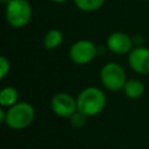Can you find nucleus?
Instances as JSON below:
<instances>
[{
  "instance_id": "nucleus-1",
  "label": "nucleus",
  "mask_w": 149,
  "mask_h": 149,
  "mask_svg": "<svg viewBox=\"0 0 149 149\" xmlns=\"http://www.w3.org/2000/svg\"><path fill=\"white\" fill-rule=\"evenodd\" d=\"M78 111L87 118L95 116L101 113L106 106V95L102 90L95 86H88L80 91L77 95Z\"/></svg>"
},
{
  "instance_id": "nucleus-2",
  "label": "nucleus",
  "mask_w": 149,
  "mask_h": 149,
  "mask_svg": "<svg viewBox=\"0 0 149 149\" xmlns=\"http://www.w3.org/2000/svg\"><path fill=\"white\" fill-rule=\"evenodd\" d=\"M35 119L34 107L26 101H19L6 109L5 125L13 130H22L31 125Z\"/></svg>"
},
{
  "instance_id": "nucleus-3",
  "label": "nucleus",
  "mask_w": 149,
  "mask_h": 149,
  "mask_svg": "<svg viewBox=\"0 0 149 149\" xmlns=\"http://www.w3.org/2000/svg\"><path fill=\"white\" fill-rule=\"evenodd\" d=\"M33 16V8L27 0H12L6 5L5 17L7 23L13 28L26 27Z\"/></svg>"
},
{
  "instance_id": "nucleus-4",
  "label": "nucleus",
  "mask_w": 149,
  "mask_h": 149,
  "mask_svg": "<svg viewBox=\"0 0 149 149\" xmlns=\"http://www.w3.org/2000/svg\"><path fill=\"white\" fill-rule=\"evenodd\" d=\"M100 81L102 86L111 92H119L123 90L127 81L125 69L118 63H106L100 70Z\"/></svg>"
},
{
  "instance_id": "nucleus-5",
  "label": "nucleus",
  "mask_w": 149,
  "mask_h": 149,
  "mask_svg": "<svg viewBox=\"0 0 149 149\" xmlns=\"http://www.w3.org/2000/svg\"><path fill=\"white\" fill-rule=\"evenodd\" d=\"M98 55V47L90 40H78L69 49V58L77 65L91 63Z\"/></svg>"
},
{
  "instance_id": "nucleus-6",
  "label": "nucleus",
  "mask_w": 149,
  "mask_h": 149,
  "mask_svg": "<svg viewBox=\"0 0 149 149\" xmlns=\"http://www.w3.org/2000/svg\"><path fill=\"white\" fill-rule=\"evenodd\" d=\"M51 111L59 118L70 119L77 111V99L65 92L56 93L50 101Z\"/></svg>"
},
{
  "instance_id": "nucleus-7",
  "label": "nucleus",
  "mask_w": 149,
  "mask_h": 149,
  "mask_svg": "<svg viewBox=\"0 0 149 149\" xmlns=\"http://www.w3.org/2000/svg\"><path fill=\"white\" fill-rule=\"evenodd\" d=\"M107 49L114 55H128L133 49V37L123 31H113L106 41Z\"/></svg>"
},
{
  "instance_id": "nucleus-8",
  "label": "nucleus",
  "mask_w": 149,
  "mask_h": 149,
  "mask_svg": "<svg viewBox=\"0 0 149 149\" xmlns=\"http://www.w3.org/2000/svg\"><path fill=\"white\" fill-rule=\"evenodd\" d=\"M128 64L130 69L139 74L149 73V49L146 47H135L128 54Z\"/></svg>"
},
{
  "instance_id": "nucleus-9",
  "label": "nucleus",
  "mask_w": 149,
  "mask_h": 149,
  "mask_svg": "<svg viewBox=\"0 0 149 149\" xmlns=\"http://www.w3.org/2000/svg\"><path fill=\"white\" fill-rule=\"evenodd\" d=\"M144 90H146V87L141 80L130 78V79H127L122 91L128 99L136 100V99H140L144 94Z\"/></svg>"
},
{
  "instance_id": "nucleus-10",
  "label": "nucleus",
  "mask_w": 149,
  "mask_h": 149,
  "mask_svg": "<svg viewBox=\"0 0 149 149\" xmlns=\"http://www.w3.org/2000/svg\"><path fill=\"white\" fill-rule=\"evenodd\" d=\"M64 36L59 29H50L43 37V47L48 50H54L63 43Z\"/></svg>"
},
{
  "instance_id": "nucleus-11",
  "label": "nucleus",
  "mask_w": 149,
  "mask_h": 149,
  "mask_svg": "<svg viewBox=\"0 0 149 149\" xmlns=\"http://www.w3.org/2000/svg\"><path fill=\"white\" fill-rule=\"evenodd\" d=\"M19 102V91L14 86H5L0 91V105L8 108Z\"/></svg>"
},
{
  "instance_id": "nucleus-12",
  "label": "nucleus",
  "mask_w": 149,
  "mask_h": 149,
  "mask_svg": "<svg viewBox=\"0 0 149 149\" xmlns=\"http://www.w3.org/2000/svg\"><path fill=\"white\" fill-rule=\"evenodd\" d=\"M73 2L83 12H95L104 6L105 0H73Z\"/></svg>"
},
{
  "instance_id": "nucleus-13",
  "label": "nucleus",
  "mask_w": 149,
  "mask_h": 149,
  "mask_svg": "<svg viewBox=\"0 0 149 149\" xmlns=\"http://www.w3.org/2000/svg\"><path fill=\"white\" fill-rule=\"evenodd\" d=\"M86 119H87V116H86L85 114H83L81 112L77 111V112L70 118V123H71V126H72L73 128H81V127L85 126Z\"/></svg>"
},
{
  "instance_id": "nucleus-14",
  "label": "nucleus",
  "mask_w": 149,
  "mask_h": 149,
  "mask_svg": "<svg viewBox=\"0 0 149 149\" xmlns=\"http://www.w3.org/2000/svg\"><path fill=\"white\" fill-rule=\"evenodd\" d=\"M10 71V63L7 57L1 56L0 57V78L3 79Z\"/></svg>"
},
{
  "instance_id": "nucleus-15",
  "label": "nucleus",
  "mask_w": 149,
  "mask_h": 149,
  "mask_svg": "<svg viewBox=\"0 0 149 149\" xmlns=\"http://www.w3.org/2000/svg\"><path fill=\"white\" fill-rule=\"evenodd\" d=\"M144 42V37L142 35H135L133 37V43L135 44V47H142Z\"/></svg>"
},
{
  "instance_id": "nucleus-16",
  "label": "nucleus",
  "mask_w": 149,
  "mask_h": 149,
  "mask_svg": "<svg viewBox=\"0 0 149 149\" xmlns=\"http://www.w3.org/2000/svg\"><path fill=\"white\" fill-rule=\"evenodd\" d=\"M5 120H6V111H5V107H1L0 108V122L5 123Z\"/></svg>"
},
{
  "instance_id": "nucleus-17",
  "label": "nucleus",
  "mask_w": 149,
  "mask_h": 149,
  "mask_svg": "<svg viewBox=\"0 0 149 149\" xmlns=\"http://www.w3.org/2000/svg\"><path fill=\"white\" fill-rule=\"evenodd\" d=\"M50 1H52V2H55V3H63V2H65V1H68V0H50Z\"/></svg>"
},
{
  "instance_id": "nucleus-18",
  "label": "nucleus",
  "mask_w": 149,
  "mask_h": 149,
  "mask_svg": "<svg viewBox=\"0 0 149 149\" xmlns=\"http://www.w3.org/2000/svg\"><path fill=\"white\" fill-rule=\"evenodd\" d=\"M10 1H12V0H0V2H1L2 5H5V6H6L8 2H10Z\"/></svg>"
},
{
  "instance_id": "nucleus-19",
  "label": "nucleus",
  "mask_w": 149,
  "mask_h": 149,
  "mask_svg": "<svg viewBox=\"0 0 149 149\" xmlns=\"http://www.w3.org/2000/svg\"><path fill=\"white\" fill-rule=\"evenodd\" d=\"M141 1H149V0H141Z\"/></svg>"
}]
</instances>
